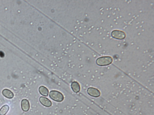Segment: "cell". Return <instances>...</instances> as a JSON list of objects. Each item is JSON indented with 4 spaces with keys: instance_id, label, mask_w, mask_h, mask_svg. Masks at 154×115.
Returning <instances> with one entry per match:
<instances>
[{
    "instance_id": "cell-1",
    "label": "cell",
    "mask_w": 154,
    "mask_h": 115,
    "mask_svg": "<svg viewBox=\"0 0 154 115\" xmlns=\"http://www.w3.org/2000/svg\"><path fill=\"white\" fill-rule=\"evenodd\" d=\"M113 61L112 57L109 56H104L97 59L96 63L97 65L100 66L108 65L110 64Z\"/></svg>"
},
{
    "instance_id": "cell-2",
    "label": "cell",
    "mask_w": 154,
    "mask_h": 115,
    "mask_svg": "<svg viewBox=\"0 0 154 115\" xmlns=\"http://www.w3.org/2000/svg\"><path fill=\"white\" fill-rule=\"evenodd\" d=\"M49 96L52 100L59 102L63 101L64 99L63 94L56 90H52L50 92Z\"/></svg>"
},
{
    "instance_id": "cell-3",
    "label": "cell",
    "mask_w": 154,
    "mask_h": 115,
    "mask_svg": "<svg viewBox=\"0 0 154 115\" xmlns=\"http://www.w3.org/2000/svg\"><path fill=\"white\" fill-rule=\"evenodd\" d=\"M111 35L112 37L118 39L122 40L125 38V33L119 30H114L112 32Z\"/></svg>"
},
{
    "instance_id": "cell-4",
    "label": "cell",
    "mask_w": 154,
    "mask_h": 115,
    "mask_svg": "<svg viewBox=\"0 0 154 115\" xmlns=\"http://www.w3.org/2000/svg\"><path fill=\"white\" fill-rule=\"evenodd\" d=\"M88 93L90 96L94 97H98L101 95V93L99 90L95 88H90L87 90Z\"/></svg>"
},
{
    "instance_id": "cell-5",
    "label": "cell",
    "mask_w": 154,
    "mask_h": 115,
    "mask_svg": "<svg viewBox=\"0 0 154 115\" xmlns=\"http://www.w3.org/2000/svg\"><path fill=\"white\" fill-rule=\"evenodd\" d=\"M39 100L41 104L46 107H49L52 106V102L47 98L41 97L40 98Z\"/></svg>"
},
{
    "instance_id": "cell-6",
    "label": "cell",
    "mask_w": 154,
    "mask_h": 115,
    "mask_svg": "<svg viewBox=\"0 0 154 115\" xmlns=\"http://www.w3.org/2000/svg\"><path fill=\"white\" fill-rule=\"evenodd\" d=\"M22 109L24 111H27L30 108V104L28 100L26 99H24L21 102Z\"/></svg>"
},
{
    "instance_id": "cell-7",
    "label": "cell",
    "mask_w": 154,
    "mask_h": 115,
    "mask_svg": "<svg viewBox=\"0 0 154 115\" xmlns=\"http://www.w3.org/2000/svg\"><path fill=\"white\" fill-rule=\"evenodd\" d=\"M2 94L4 96L8 99H12L14 97V94L13 92L8 89L3 90Z\"/></svg>"
},
{
    "instance_id": "cell-8",
    "label": "cell",
    "mask_w": 154,
    "mask_h": 115,
    "mask_svg": "<svg viewBox=\"0 0 154 115\" xmlns=\"http://www.w3.org/2000/svg\"><path fill=\"white\" fill-rule=\"evenodd\" d=\"M71 88L73 91L77 93L80 91V87L78 83L77 82H73L71 84Z\"/></svg>"
},
{
    "instance_id": "cell-9",
    "label": "cell",
    "mask_w": 154,
    "mask_h": 115,
    "mask_svg": "<svg viewBox=\"0 0 154 115\" xmlns=\"http://www.w3.org/2000/svg\"><path fill=\"white\" fill-rule=\"evenodd\" d=\"M39 91L41 95L44 96H48L49 91L48 89L46 87L41 86L39 88Z\"/></svg>"
},
{
    "instance_id": "cell-10",
    "label": "cell",
    "mask_w": 154,
    "mask_h": 115,
    "mask_svg": "<svg viewBox=\"0 0 154 115\" xmlns=\"http://www.w3.org/2000/svg\"><path fill=\"white\" fill-rule=\"evenodd\" d=\"M9 106L7 105H5L0 109V115H5L9 111Z\"/></svg>"
},
{
    "instance_id": "cell-11",
    "label": "cell",
    "mask_w": 154,
    "mask_h": 115,
    "mask_svg": "<svg viewBox=\"0 0 154 115\" xmlns=\"http://www.w3.org/2000/svg\"><path fill=\"white\" fill-rule=\"evenodd\" d=\"M0 56L1 57H3L4 56V53L2 52H0Z\"/></svg>"
}]
</instances>
